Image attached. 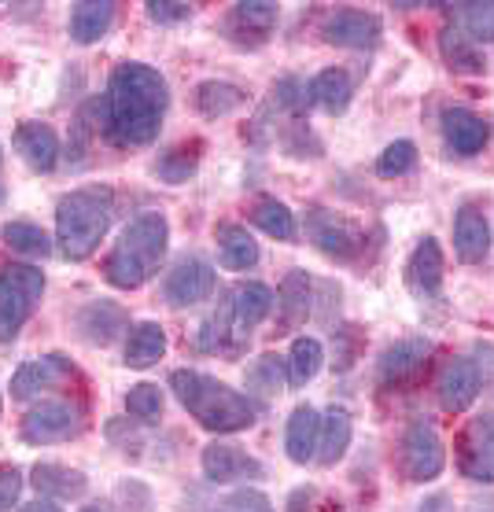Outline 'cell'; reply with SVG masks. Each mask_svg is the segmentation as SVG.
Listing matches in <instances>:
<instances>
[{
  "label": "cell",
  "mask_w": 494,
  "mask_h": 512,
  "mask_svg": "<svg viewBox=\"0 0 494 512\" xmlns=\"http://www.w3.org/2000/svg\"><path fill=\"white\" fill-rule=\"evenodd\" d=\"M23 494V472L15 465H0V512H8Z\"/></svg>",
  "instance_id": "7bdbcfd3"
},
{
  "label": "cell",
  "mask_w": 494,
  "mask_h": 512,
  "mask_svg": "<svg viewBox=\"0 0 494 512\" xmlns=\"http://www.w3.org/2000/svg\"><path fill=\"white\" fill-rule=\"evenodd\" d=\"M170 107V85L155 67L126 59L111 70L104 96L107 140L118 148H144L159 137V126Z\"/></svg>",
  "instance_id": "6da1fadb"
},
{
  "label": "cell",
  "mask_w": 494,
  "mask_h": 512,
  "mask_svg": "<svg viewBox=\"0 0 494 512\" xmlns=\"http://www.w3.org/2000/svg\"><path fill=\"white\" fill-rule=\"evenodd\" d=\"M461 468L469 479L494 483V413H483L461 435Z\"/></svg>",
  "instance_id": "4fadbf2b"
},
{
  "label": "cell",
  "mask_w": 494,
  "mask_h": 512,
  "mask_svg": "<svg viewBox=\"0 0 494 512\" xmlns=\"http://www.w3.org/2000/svg\"><path fill=\"white\" fill-rule=\"evenodd\" d=\"M15 152L34 174H52L59 163V137L48 122H19L15 126Z\"/></svg>",
  "instance_id": "2e32d148"
},
{
  "label": "cell",
  "mask_w": 494,
  "mask_h": 512,
  "mask_svg": "<svg viewBox=\"0 0 494 512\" xmlns=\"http://www.w3.org/2000/svg\"><path fill=\"white\" fill-rule=\"evenodd\" d=\"M406 288L417 295V299H436L439 288H443V247H439L436 236H424L417 251L406 262Z\"/></svg>",
  "instance_id": "e0dca14e"
},
{
  "label": "cell",
  "mask_w": 494,
  "mask_h": 512,
  "mask_svg": "<svg viewBox=\"0 0 494 512\" xmlns=\"http://www.w3.org/2000/svg\"><path fill=\"white\" fill-rule=\"evenodd\" d=\"M200 159H203V140L174 144L170 152L159 155V163H155V177L166 181V185H185V181L200 170Z\"/></svg>",
  "instance_id": "4dcf8cb0"
},
{
  "label": "cell",
  "mask_w": 494,
  "mask_h": 512,
  "mask_svg": "<svg viewBox=\"0 0 494 512\" xmlns=\"http://www.w3.org/2000/svg\"><path fill=\"white\" fill-rule=\"evenodd\" d=\"M454 251H458L465 266L483 262L487 251H491V225H487V218H483V210L476 203H465L454 214Z\"/></svg>",
  "instance_id": "ac0fdd59"
},
{
  "label": "cell",
  "mask_w": 494,
  "mask_h": 512,
  "mask_svg": "<svg viewBox=\"0 0 494 512\" xmlns=\"http://www.w3.org/2000/svg\"><path fill=\"white\" fill-rule=\"evenodd\" d=\"M447 465V446L439 439L436 424L428 417H417L402 435V472L410 483H428Z\"/></svg>",
  "instance_id": "ba28073f"
},
{
  "label": "cell",
  "mask_w": 494,
  "mask_h": 512,
  "mask_svg": "<svg viewBox=\"0 0 494 512\" xmlns=\"http://www.w3.org/2000/svg\"><path fill=\"white\" fill-rule=\"evenodd\" d=\"M166 244H170V225H166L163 214L148 210L141 218H133V222L122 229L115 251H111L104 262L107 284L126 288V291L141 288L144 280L159 269V262H163Z\"/></svg>",
  "instance_id": "277c9868"
},
{
  "label": "cell",
  "mask_w": 494,
  "mask_h": 512,
  "mask_svg": "<svg viewBox=\"0 0 494 512\" xmlns=\"http://www.w3.org/2000/svg\"><path fill=\"white\" fill-rule=\"evenodd\" d=\"M211 512H273V505L259 490H233V494L218 501Z\"/></svg>",
  "instance_id": "60d3db41"
},
{
  "label": "cell",
  "mask_w": 494,
  "mask_h": 512,
  "mask_svg": "<svg viewBox=\"0 0 494 512\" xmlns=\"http://www.w3.org/2000/svg\"><path fill=\"white\" fill-rule=\"evenodd\" d=\"M439 126H443V137L458 155H480L491 140V126L469 107H447Z\"/></svg>",
  "instance_id": "d6986e66"
},
{
  "label": "cell",
  "mask_w": 494,
  "mask_h": 512,
  "mask_svg": "<svg viewBox=\"0 0 494 512\" xmlns=\"http://www.w3.org/2000/svg\"><path fill=\"white\" fill-rule=\"evenodd\" d=\"M306 96H310V104H318L321 111H329V115H343L347 104H351V96H354L351 74L340 70V67L321 70L318 78L306 85Z\"/></svg>",
  "instance_id": "484cf974"
},
{
  "label": "cell",
  "mask_w": 494,
  "mask_h": 512,
  "mask_svg": "<svg viewBox=\"0 0 494 512\" xmlns=\"http://www.w3.org/2000/svg\"><path fill=\"white\" fill-rule=\"evenodd\" d=\"M214 240H218V262L225 269L247 273V269L259 266V244L251 240L247 229H240V225H218Z\"/></svg>",
  "instance_id": "4316f807"
},
{
  "label": "cell",
  "mask_w": 494,
  "mask_h": 512,
  "mask_svg": "<svg viewBox=\"0 0 494 512\" xmlns=\"http://www.w3.org/2000/svg\"><path fill=\"white\" fill-rule=\"evenodd\" d=\"M170 391L177 395V402L189 409V417L207 431H247L259 420V409L247 395H240L236 387L222 384L207 373L196 369H177L170 373Z\"/></svg>",
  "instance_id": "7a4b0ae2"
},
{
  "label": "cell",
  "mask_w": 494,
  "mask_h": 512,
  "mask_svg": "<svg viewBox=\"0 0 494 512\" xmlns=\"http://www.w3.org/2000/svg\"><path fill=\"white\" fill-rule=\"evenodd\" d=\"M115 4L111 0H82L71 8V37L78 45H93L115 23Z\"/></svg>",
  "instance_id": "83f0119b"
},
{
  "label": "cell",
  "mask_w": 494,
  "mask_h": 512,
  "mask_svg": "<svg viewBox=\"0 0 494 512\" xmlns=\"http://www.w3.org/2000/svg\"><path fill=\"white\" fill-rule=\"evenodd\" d=\"M0 236H4V244L12 247V251H19V255H30V258L52 255V240H48L45 229L34 222H8L0 229Z\"/></svg>",
  "instance_id": "d590c367"
},
{
  "label": "cell",
  "mask_w": 494,
  "mask_h": 512,
  "mask_svg": "<svg viewBox=\"0 0 494 512\" xmlns=\"http://www.w3.org/2000/svg\"><path fill=\"white\" fill-rule=\"evenodd\" d=\"M67 376H71V365H67V358H59V354L26 361V365H19V373L12 376V398L26 402V398L34 395H45V391L63 384Z\"/></svg>",
  "instance_id": "ffe728a7"
},
{
  "label": "cell",
  "mask_w": 494,
  "mask_h": 512,
  "mask_svg": "<svg viewBox=\"0 0 494 512\" xmlns=\"http://www.w3.org/2000/svg\"><path fill=\"white\" fill-rule=\"evenodd\" d=\"M417 166V144L413 140H395V144H388L384 152H380L377 159V174L384 177V181H395V177H406Z\"/></svg>",
  "instance_id": "74e56055"
},
{
  "label": "cell",
  "mask_w": 494,
  "mask_h": 512,
  "mask_svg": "<svg viewBox=\"0 0 494 512\" xmlns=\"http://www.w3.org/2000/svg\"><path fill=\"white\" fill-rule=\"evenodd\" d=\"M85 431V413L78 402H41L23 417V439L30 446H56L71 443Z\"/></svg>",
  "instance_id": "52a82bcc"
},
{
  "label": "cell",
  "mask_w": 494,
  "mask_h": 512,
  "mask_svg": "<svg viewBox=\"0 0 494 512\" xmlns=\"http://www.w3.org/2000/svg\"><path fill=\"white\" fill-rule=\"evenodd\" d=\"M306 314H310V273L306 269H292L281 280V288H277V317H281V328L303 325Z\"/></svg>",
  "instance_id": "f1b7e54d"
},
{
  "label": "cell",
  "mask_w": 494,
  "mask_h": 512,
  "mask_svg": "<svg viewBox=\"0 0 494 512\" xmlns=\"http://www.w3.org/2000/svg\"><path fill=\"white\" fill-rule=\"evenodd\" d=\"M45 295V273L26 262L0 269V343H12Z\"/></svg>",
  "instance_id": "8992f818"
},
{
  "label": "cell",
  "mask_w": 494,
  "mask_h": 512,
  "mask_svg": "<svg viewBox=\"0 0 494 512\" xmlns=\"http://www.w3.org/2000/svg\"><path fill=\"white\" fill-rule=\"evenodd\" d=\"M144 8H148V19H152V23H159V26L185 23V19H192V4H181V0H148Z\"/></svg>",
  "instance_id": "b9f144b4"
},
{
  "label": "cell",
  "mask_w": 494,
  "mask_h": 512,
  "mask_svg": "<svg viewBox=\"0 0 494 512\" xmlns=\"http://www.w3.org/2000/svg\"><path fill=\"white\" fill-rule=\"evenodd\" d=\"M211 291H214V269H211V262L200 255L177 258L163 280V299L170 306H177V310L203 303Z\"/></svg>",
  "instance_id": "30bf717a"
},
{
  "label": "cell",
  "mask_w": 494,
  "mask_h": 512,
  "mask_svg": "<svg viewBox=\"0 0 494 512\" xmlns=\"http://www.w3.org/2000/svg\"><path fill=\"white\" fill-rule=\"evenodd\" d=\"M288 384L292 387H306L314 376L321 373V365H325V350H321L318 339L310 336H299L292 343V354H288Z\"/></svg>",
  "instance_id": "836d02e7"
},
{
  "label": "cell",
  "mask_w": 494,
  "mask_h": 512,
  "mask_svg": "<svg viewBox=\"0 0 494 512\" xmlns=\"http://www.w3.org/2000/svg\"><path fill=\"white\" fill-rule=\"evenodd\" d=\"M436 387H439V406L447 409V413H465L480 398V387H483L480 365L469 358L447 361Z\"/></svg>",
  "instance_id": "7c38bea8"
},
{
  "label": "cell",
  "mask_w": 494,
  "mask_h": 512,
  "mask_svg": "<svg viewBox=\"0 0 494 512\" xmlns=\"http://www.w3.org/2000/svg\"><path fill=\"white\" fill-rule=\"evenodd\" d=\"M82 512H104V509H96V505H89V509H82Z\"/></svg>",
  "instance_id": "bcb514c9"
},
{
  "label": "cell",
  "mask_w": 494,
  "mask_h": 512,
  "mask_svg": "<svg viewBox=\"0 0 494 512\" xmlns=\"http://www.w3.org/2000/svg\"><path fill=\"white\" fill-rule=\"evenodd\" d=\"M273 310V291L259 280H247V284H236L229 291V299L222 303L218 314H211L200 325V339L196 347L203 354H218V350H240L251 339V332L270 317Z\"/></svg>",
  "instance_id": "5b68a950"
},
{
  "label": "cell",
  "mask_w": 494,
  "mask_h": 512,
  "mask_svg": "<svg viewBox=\"0 0 494 512\" xmlns=\"http://www.w3.org/2000/svg\"><path fill=\"white\" fill-rule=\"evenodd\" d=\"M251 225L262 229L266 236H273V240H295V218L281 199H270V196L259 199L251 207Z\"/></svg>",
  "instance_id": "e575fe53"
},
{
  "label": "cell",
  "mask_w": 494,
  "mask_h": 512,
  "mask_svg": "<svg viewBox=\"0 0 494 512\" xmlns=\"http://www.w3.org/2000/svg\"><path fill=\"white\" fill-rule=\"evenodd\" d=\"M306 505H310V490H295L292 501H288V512H306Z\"/></svg>",
  "instance_id": "ee69618b"
},
{
  "label": "cell",
  "mask_w": 494,
  "mask_h": 512,
  "mask_svg": "<svg viewBox=\"0 0 494 512\" xmlns=\"http://www.w3.org/2000/svg\"><path fill=\"white\" fill-rule=\"evenodd\" d=\"M23 512H63V509H59L56 501H30Z\"/></svg>",
  "instance_id": "f6af8a7d"
},
{
  "label": "cell",
  "mask_w": 494,
  "mask_h": 512,
  "mask_svg": "<svg viewBox=\"0 0 494 512\" xmlns=\"http://www.w3.org/2000/svg\"><path fill=\"white\" fill-rule=\"evenodd\" d=\"M439 52H443V59H447V67L458 70V74H483V70H487L483 48L476 45L469 34H461V30H443V37H439Z\"/></svg>",
  "instance_id": "1f68e13d"
},
{
  "label": "cell",
  "mask_w": 494,
  "mask_h": 512,
  "mask_svg": "<svg viewBox=\"0 0 494 512\" xmlns=\"http://www.w3.org/2000/svg\"><path fill=\"white\" fill-rule=\"evenodd\" d=\"M458 23L461 34H469L472 41H494V0L487 4H458Z\"/></svg>",
  "instance_id": "f35d334b"
},
{
  "label": "cell",
  "mask_w": 494,
  "mask_h": 512,
  "mask_svg": "<svg viewBox=\"0 0 494 512\" xmlns=\"http://www.w3.org/2000/svg\"><path fill=\"white\" fill-rule=\"evenodd\" d=\"M306 236H310V244L318 247L321 255L336 258V262H354L365 247L362 229H358L351 218L332 214V210H321V207H314L306 214Z\"/></svg>",
  "instance_id": "9c48e42d"
},
{
  "label": "cell",
  "mask_w": 494,
  "mask_h": 512,
  "mask_svg": "<svg viewBox=\"0 0 494 512\" xmlns=\"http://www.w3.org/2000/svg\"><path fill=\"white\" fill-rule=\"evenodd\" d=\"M273 26H277V4H270V0H244V4H233L225 30L240 48H255L273 34Z\"/></svg>",
  "instance_id": "5bb4252c"
},
{
  "label": "cell",
  "mask_w": 494,
  "mask_h": 512,
  "mask_svg": "<svg viewBox=\"0 0 494 512\" xmlns=\"http://www.w3.org/2000/svg\"><path fill=\"white\" fill-rule=\"evenodd\" d=\"M428 354H432V343H428V339H399V343H391L377 361L380 384H388V387L410 384L413 376L424 369Z\"/></svg>",
  "instance_id": "9a60e30c"
},
{
  "label": "cell",
  "mask_w": 494,
  "mask_h": 512,
  "mask_svg": "<svg viewBox=\"0 0 494 512\" xmlns=\"http://www.w3.org/2000/svg\"><path fill=\"white\" fill-rule=\"evenodd\" d=\"M115 218V192L107 185L78 188L56 207V247L67 262H82L100 247Z\"/></svg>",
  "instance_id": "3957f363"
},
{
  "label": "cell",
  "mask_w": 494,
  "mask_h": 512,
  "mask_svg": "<svg viewBox=\"0 0 494 512\" xmlns=\"http://www.w3.org/2000/svg\"><path fill=\"white\" fill-rule=\"evenodd\" d=\"M203 476L211 483H236V479H259L262 465L255 457H247L233 443H211L203 450Z\"/></svg>",
  "instance_id": "44dd1931"
},
{
  "label": "cell",
  "mask_w": 494,
  "mask_h": 512,
  "mask_svg": "<svg viewBox=\"0 0 494 512\" xmlns=\"http://www.w3.org/2000/svg\"><path fill=\"white\" fill-rule=\"evenodd\" d=\"M0 199H4V192H0Z\"/></svg>",
  "instance_id": "7dc6e473"
},
{
  "label": "cell",
  "mask_w": 494,
  "mask_h": 512,
  "mask_svg": "<svg viewBox=\"0 0 494 512\" xmlns=\"http://www.w3.org/2000/svg\"><path fill=\"white\" fill-rule=\"evenodd\" d=\"M122 328H126V314H122V306L111 303V299L89 303L82 314H78V332H82V339L93 343V347L115 343V336H122Z\"/></svg>",
  "instance_id": "7402d4cb"
},
{
  "label": "cell",
  "mask_w": 494,
  "mask_h": 512,
  "mask_svg": "<svg viewBox=\"0 0 494 512\" xmlns=\"http://www.w3.org/2000/svg\"><path fill=\"white\" fill-rule=\"evenodd\" d=\"M284 373H288V365H284L277 354H262L251 369H247V391H255V395H281L284 387Z\"/></svg>",
  "instance_id": "8d00e7d4"
},
{
  "label": "cell",
  "mask_w": 494,
  "mask_h": 512,
  "mask_svg": "<svg viewBox=\"0 0 494 512\" xmlns=\"http://www.w3.org/2000/svg\"><path fill=\"white\" fill-rule=\"evenodd\" d=\"M30 479H34L37 494L56 498V501H74V498H82L85 490H89V479H85V472H78V468H67V465H52V461H41V465H34Z\"/></svg>",
  "instance_id": "603a6c76"
},
{
  "label": "cell",
  "mask_w": 494,
  "mask_h": 512,
  "mask_svg": "<svg viewBox=\"0 0 494 512\" xmlns=\"http://www.w3.org/2000/svg\"><path fill=\"white\" fill-rule=\"evenodd\" d=\"M318 435H321V413L310 406H299L288 417V431H284V450L295 465H306L318 454Z\"/></svg>",
  "instance_id": "cb8c5ba5"
},
{
  "label": "cell",
  "mask_w": 494,
  "mask_h": 512,
  "mask_svg": "<svg viewBox=\"0 0 494 512\" xmlns=\"http://www.w3.org/2000/svg\"><path fill=\"white\" fill-rule=\"evenodd\" d=\"M351 435H354V424H351V413L340 406H332L325 417H321V435H318V454L314 461L325 468H332L347 454V446H351Z\"/></svg>",
  "instance_id": "d4e9b609"
},
{
  "label": "cell",
  "mask_w": 494,
  "mask_h": 512,
  "mask_svg": "<svg viewBox=\"0 0 494 512\" xmlns=\"http://www.w3.org/2000/svg\"><path fill=\"white\" fill-rule=\"evenodd\" d=\"M244 104H247V93L233 82H203L196 89V111L203 118H225Z\"/></svg>",
  "instance_id": "d6a6232c"
},
{
  "label": "cell",
  "mask_w": 494,
  "mask_h": 512,
  "mask_svg": "<svg viewBox=\"0 0 494 512\" xmlns=\"http://www.w3.org/2000/svg\"><path fill=\"white\" fill-rule=\"evenodd\" d=\"M163 354H166L163 325H155V321L130 325V336H126V365L130 369H152V365H159Z\"/></svg>",
  "instance_id": "f546056e"
},
{
  "label": "cell",
  "mask_w": 494,
  "mask_h": 512,
  "mask_svg": "<svg viewBox=\"0 0 494 512\" xmlns=\"http://www.w3.org/2000/svg\"><path fill=\"white\" fill-rule=\"evenodd\" d=\"M380 34H384L380 19L373 12H362V8H336L321 23V37L340 48H377Z\"/></svg>",
  "instance_id": "8fae6325"
},
{
  "label": "cell",
  "mask_w": 494,
  "mask_h": 512,
  "mask_svg": "<svg viewBox=\"0 0 494 512\" xmlns=\"http://www.w3.org/2000/svg\"><path fill=\"white\" fill-rule=\"evenodd\" d=\"M126 409H130L133 417L141 420H155L163 413V395H159V387L155 384H137L126 391Z\"/></svg>",
  "instance_id": "ab89813d"
}]
</instances>
